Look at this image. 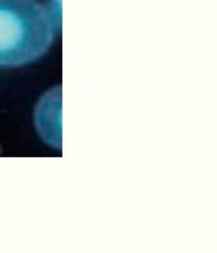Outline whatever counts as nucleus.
Segmentation results:
<instances>
[{
	"label": "nucleus",
	"instance_id": "nucleus-1",
	"mask_svg": "<svg viewBox=\"0 0 217 253\" xmlns=\"http://www.w3.org/2000/svg\"><path fill=\"white\" fill-rule=\"evenodd\" d=\"M57 26L49 9L36 0H0V66L18 67L41 58Z\"/></svg>",
	"mask_w": 217,
	"mask_h": 253
},
{
	"label": "nucleus",
	"instance_id": "nucleus-2",
	"mask_svg": "<svg viewBox=\"0 0 217 253\" xmlns=\"http://www.w3.org/2000/svg\"><path fill=\"white\" fill-rule=\"evenodd\" d=\"M55 92L46 95L37 107L35 123L39 132L44 139L52 144H56L58 140V129L59 127V106Z\"/></svg>",
	"mask_w": 217,
	"mask_h": 253
}]
</instances>
